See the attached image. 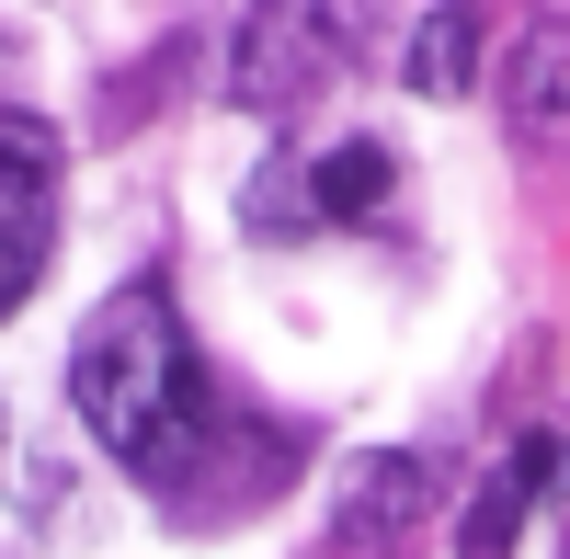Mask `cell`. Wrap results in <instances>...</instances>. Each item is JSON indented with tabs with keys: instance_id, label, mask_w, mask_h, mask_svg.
<instances>
[{
	"instance_id": "obj_5",
	"label": "cell",
	"mask_w": 570,
	"mask_h": 559,
	"mask_svg": "<svg viewBox=\"0 0 570 559\" xmlns=\"http://www.w3.org/2000/svg\"><path fill=\"white\" fill-rule=\"evenodd\" d=\"M548 491H570V445H559V434H525L480 491H468V514H456V559H513V537H525V514H537Z\"/></svg>"
},
{
	"instance_id": "obj_6",
	"label": "cell",
	"mask_w": 570,
	"mask_h": 559,
	"mask_svg": "<svg viewBox=\"0 0 570 559\" xmlns=\"http://www.w3.org/2000/svg\"><path fill=\"white\" fill-rule=\"evenodd\" d=\"M480 58H491V12H422V35H411V58H400V80L422 91V104H456L468 80H480Z\"/></svg>"
},
{
	"instance_id": "obj_7",
	"label": "cell",
	"mask_w": 570,
	"mask_h": 559,
	"mask_svg": "<svg viewBox=\"0 0 570 559\" xmlns=\"http://www.w3.org/2000/svg\"><path fill=\"white\" fill-rule=\"evenodd\" d=\"M513 115L525 126H570V23H537L525 46H513Z\"/></svg>"
},
{
	"instance_id": "obj_3",
	"label": "cell",
	"mask_w": 570,
	"mask_h": 559,
	"mask_svg": "<svg viewBox=\"0 0 570 559\" xmlns=\"http://www.w3.org/2000/svg\"><path fill=\"white\" fill-rule=\"evenodd\" d=\"M46 217H58V137L35 115H0V320L23 308L46 263Z\"/></svg>"
},
{
	"instance_id": "obj_4",
	"label": "cell",
	"mask_w": 570,
	"mask_h": 559,
	"mask_svg": "<svg viewBox=\"0 0 570 559\" xmlns=\"http://www.w3.org/2000/svg\"><path fill=\"white\" fill-rule=\"evenodd\" d=\"M422 457H354L343 491H331V526H320V559H389L400 526L422 514Z\"/></svg>"
},
{
	"instance_id": "obj_2",
	"label": "cell",
	"mask_w": 570,
	"mask_h": 559,
	"mask_svg": "<svg viewBox=\"0 0 570 559\" xmlns=\"http://www.w3.org/2000/svg\"><path fill=\"white\" fill-rule=\"evenodd\" d=\"M343 69H354L343 0H252L240 35H228V104H240V115H297Z\"/></svg>"
},
{
	"instance_id": "obj_8",
	"label": "cell",
	"mask_w": 570,
	"mask_h": 559,
	"mask_svg": "<svg viewBox=\"0 0 570 559\" xmlns=\"http://www.w3.org/2000/svg\"><path fill=\"white\" fill-rule=\"evenodd\" d=\"M389 149H365V137H354V149H331L320 171H308V195H320V217H365V206H389Z\"/></svg>"
},
{
	"instance_id": "obj_1",
	"label": "cell",
	"mask_w": 570,
	"mask_h": 559,
	"mask_svg": "<svg viewBox=\"0 0 570 559\" xmlns=\"http://www.w3.org/2000/svg\"><path fill=\"white\" fill-rule=\"evenodd\" d=\"M69 400L80 423L104 434V457H126L137 480H183L206 445V377H195V343L160 286H115L104 308L80 320L69 343Z\"/></svg>"
}]
</instances>
